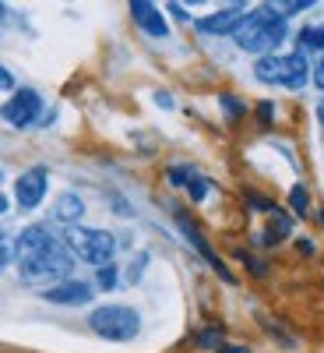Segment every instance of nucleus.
<instances>
[{"label": "nucleus", "mask_w": 324, "mask_h": 353, "mask_svg": "<svg viewBox=\"0 0 324 353\" xmlns=\"http://www.w3.org/2000/svg\"><path fill=\"white\" fill-rule=\"evenodd\" d=\"M131 14H134V21H138L149 36H155V39L169 36V28H166V21H162L159 8H155V4H149V0H134V4H131Z\"/></svg>", "instance_id": "9"}, {"label": "nucleus", "mask_w": 324, "mask_h": 353, "mask_svg": "<svg viewBox=\"0 0 324 353\" xmlns=\"http://www.w3.org/2000/svg\"><path fill=\"white\" fill-rule=\"evenodd\" d=\"M300 50H324V25L303 28L300 32Z\"/></svg>", "instance_id": "12"}, {"label": "nucleus", "mask_w": 324, "mask_h": 353, "mask_svg": "<svg viewBox=\"0 0 324 353\" xmlns=\"http://www.w3.org/2000/svg\"><path fill=\"white\" fill-rule=\"evenodd\" d=\"M18 265H21V279L25 283H36V286H46L50 290V286L64 283L71 276L74 258H71V251H67L64 241H53L43 251H36L32 258H21Z\"/></svg>", "instance_id": "2"}, {"label": "nucleus", "mask_w": 324, "mask_h": 353, "mask_svg": "<svg viewBox=\"0 0 324 353\" xmlns=\"http://www.w3.org/2000/svg\"><path fill=\"white\" fill-rule=\"evenodd\" d=\"M64 244L74 258L96 265V269H102V265L113 261V251H116V241L109 237L106 230H88V226H67L64 233Z\"/></svg>", "instance_id": "4"}, {"label": "nucleus", "mask_w": 324, "mask_h": 353, "mask_svg": "<svg viewBox=\"0 0 324 353\" xmlns=\"http://www.w3.org/2000/svg\"><path fill=\"white\" fill-rule=\"evenodd\" d=\"M14 194H18L21 209H36V205L46 198V170L43 166H32L28 173H21L18 184H14Z\"/></svg>", "instance_id": "7"}, {"label": "nucleus", "mask_w": 324, "mask_h": 353, "mask_svg": "<svg viewBox=\"0 0 324 353\" xmlns=\"http://www.w3.org/2000/svg\"><path fill=\"white\" fill-rule=\"evenodd\" d=\"M0 88H14V78H11L8 68H0Z\"/></svg>", "instance_id": "18"}, {"label": "nucleus", "mask_w": 324, "mask_h": 353, "mask_svg": "<svg viewBox=\"0 0 324 353\" xmlns=\"http://www.w3.org/2000/svg\"><path fill=\"white\" fill-rule=\"evenodd\" d=\"M244 18V8L240 4H233V8H226V11H215V14H208V18H201L197 21V28L201 32H208V36H233V28H237V21Z\"/></svg>", "instance_id": "10"}, {"label": "nucleus", "mask_w": 324, "mask_h": 353, "mask_svg": "<svg viewBox=\"0 0 324 353\" xmlns=\"http://www.w3.org/2000/svg\"><path fill=\"white\" fill-rule=\"evenodd\" d=\"M43 110V99L36 88H18V92L0 106V117L11 124V128H28V124H36V117Z\"/></svg>", "instance_id": "6"}, {"label": "nucleus", "mask_w": 324, "mask_h": 353, "mask_svg": "<svg viewBox=\"0 0 324 353\" xmlns=\"http://www.w3.org/2000/svg\"><path fill=\"white\" fill-rule=\"evenodd\" d=\"M307 8H310V0H282V4H272V11H275L279 18L300 14V11H307Z\"/></svg>", "instance_id": "13"}, {"label": "nucleus", "mask_w": 324, "mask_h": 353, "mask_svg": "<svg viewBox=\"0 0 324 353\" xmlns=\"http://www.w3.org/2000/svg\"><path fill=\"white\" fill-rule=\"evenodd\" d=\"M0 18H4V8H0Z\"/></svg>", "instance_id": "25"}, {"label": "nucleus", "mask_w": 324, "mask_h": 353, "mask_svg": "<svg viewBox=\"0 0 324 353\" xmlns=\"http://www.w3.org/2000/svg\"><path fill=\"white\" fill-rule=\"evenodd\" d=\"M222 106H226L229 113H240V103H233V99H222Z\"/></svg>", "instance_id": "20"}, {"label": "nucleus", "mask_w": 324, "mask_h": 353, "mask_svg": "<svg viewBox=\"0 0 324 353\" xmlns=\"http://www.w3.org/2000/svg\"><path fill=\"white\" fill-rule=\"evenodd\" d=\"M314 81H317V88H324V57H321L317 68H314Z\"/></svg>", "instance_id": "17"}, {"label": "nucleus", "mask_w": 324, "mask_h": 353, "mask_svg": "<svg viewBox=\"0 0 324 353\" xmlns=\"http://www.w3.org/2000/svg\"><path fill=\"white\" fill-rule=\"evenodd\" d=\"M43 297L50 304H88L92 301V286L81 283V279H64V283L43 290Z\"/></svg>", "instance_id": "8"}, {"label": "nucleus", "mask_w": 324, "mask_h": 353, "mask_svg": "<svg viewBox=\"0 0 324 353\" xmlns=\"http://www.w3.org/2000/svg\"><path fill=\"white\" fill-rule=\"evenodd\" d=\"M4 261H8V258H0V269H4Z\"/></svg>", "instance_id": "24"}, {"label": "nucleus", "mask_w": 324, "mask_h": 353, "mask_svg": "<svg viewBox=\"0 0 324 353\" xmlns=\"http://www.w3.org/2000/svg\"><path fill=\"white\" fill-rule=\"evenodd\" d=\"M8 254V244H4V233H0V258H4Z\"/></svg>", "instance_id": "23"}, {"label": "nucleus", "mask_w": 324, "mask_h": 353, "mask_svg": "<svg viewBox=\"0 0 324 353\" xmlns=\"http://www.w3.org/2000/svg\"><path fill=\"white\" fill-rule=\"evenodd\" d=\"M254 74L264 81V85H282V88H303L307 85V61H303V53H268V57H261V61L254 64Z\"/></svg>", "instance_id": "5"}, {"label": "nucleus", "mask_w": 324, "mask_h": 353, "mask_svg": "<svg viewBox=\"0 0 324 353\" xmlns=\"http://www.w3.org/2000/svg\"><path fill=\"white\" fill-rule=\"evenodd\" d=\"M88 325H92L96 336L109 339V343H127L141 332V318L134 307H124V304H106V307H96L88 314Z\"/></svg>", "instance_id": "3"}, {"label": "nucleus", "mask_w": 324, "mask_h": 353, "mask_svg": "<svg viewBox=\"0 0 324 353\" xmlns=\"http://www.w3.org/2000/svg\"><path fill=\"white\" fill-rule=\"evenodd\" d=\"M187 188H191V198H194V201H201V198H204V191H208V181H204V176H197V173H194Z\"/></svg>", "instance_id": "16"}, {"label": "nucleus", "mask_w": 324, "mask_h": 353, "mask_svg": "<svg viewBox=\"0 0 324 353\" xmlns=\"http://www.w3.org/2000/svg\"><path fill=\"white\" fill-rule=\"evenodd\" d=\"M96 279H99V290H113L116 286V269H113V265H102Z\"/></svg>", "instance_id": "15"}, {"label": "nucleus", "mask_w": 324, "mask_h": 353, "mask_svg": "<svg viewBox=\"0 0 324 353\" xmlns=\"http://www.w3.org/2000/svg\"><path fill=\"white\" fill-rule=\"evenodd\" d=\"M317 121H321V128H324V99L317 103Z\"/></svg>", "instance_id": "21"}, {"label": "nucleus", "mask_w": 324, "mask_h": 353, "mask_svg": "<svg viewBox=\"0 0 324 353\" xmlns=\"http://www.w3.org/2000/svg\"><path fill=\"white\" fill-rule=\"evenodd\" d=\"M233 39H237V46L247 50V53H264L268 57L285 39V18H279L272 8H257V11H250V14H244L237 21Z\"/></svg>", "instance_id": "1"}, {"label": "nucleus", "mask_w": 324, "mask_h": 353, "mask_svg": "<svg viewBox=\"0 0 324 353\" xmlns=\"http://www.w3.org/2000/svg\"><path fill=\"white\" fill-rule=\"evenodd\" d=\"M8 212V198H4V191H0V216Z\"/></svg>", "instance_id": "22"}, {"label": "nucleus", "mask_w": 324, "mask_h": 353, "mask_svg": "<svg viewBox=\"0 0 324 353\" xmlns=\"http://www.w3.org/2000/svg\"><path fill=\"white\" fill-rule=\"evenodd\" d=\"M289 201H292V209H296V216H307V188H292L289 191Z\"/></svg>", "instance_id": "14"}, {"label": "nucleus", "mask_w": 324, "mask_h": 353, "mask_svg": "<svg viewBox=\"0 0 324 353\" xmlns=\"http://www.w3.org/2000/svg\"><path fill=\"white\" fill-rule=\"evenodd\" d=\"M215 339H219V329H212V332H201V346H215Z\"/></svg>", "instance_id": "19"}, {"label": "nucleus", "mask_w": 324, "mask_h": 353, "mask_svg": "<svg viewBox=\"0 0 324 353\" xmlns=\"http://www.w3.org/2000/svg\"><path fill=\"white\" fill-rule=\"evenodd\" d=\"M81 212H85V201L78 194H61V198H56V205H53V216L61 219V223H71V226L81 219Z\"/></svg>", "instance_id": "11"}]
</instances>
